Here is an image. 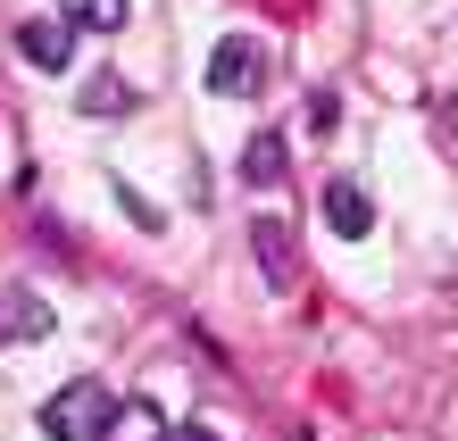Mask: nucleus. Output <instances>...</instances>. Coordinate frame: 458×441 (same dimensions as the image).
Instances as JSON below:
<instances>
[{
	"label": "nucleus",
	"instance_id": "1",
	"mask_svg": "<svg viewBox=\"0 0 458 441\" xmlns=\"http://www.w3.org/2000/svg\"><path fill=\"white\" fill-rule=\"evenodd\" d=\"M109 383H92V375H75V383H59V392L42 400V433L50 441H100L109 433Z\"/></svg>",
	"mask_w": 458,
	"mask_h": 441
},
{
	"label": "nucleus",
	"instance_id": "2",
	"mask_svg": "<svg viewBox=\"0 0 458 441\" xmlns=\"http://www.w3.org/2000/svg\"><path fill=\"white\" fill-rule=\"evenodd\" d=\"M259 84H267V50L250 34H225L217 50H208V92L217 100H250Z\"/></svg>",
	"mask_w": 458,
	"mask_h": 441
},
{
	"label": "nucleus",
	"instance_id": "3",
	"mask_svg": "<svg viewBox=\"0 0 458 441\" xmlns=\"http://www.w3.org/2000/svg\"><path fill=\"white\" fill-rule=\"evenodd\" d=\"M250 250H259V275H267L276 292L301 284V242H292V225H284L276 208H259V216H250Z\"/></svg>",
	"mask_w": 458,
	"mask_h": 441
},
{
	"label": "nucleus",
	"instance_id": "4",
	"mask_svg": "<svg viewBox=\"0 0 458 441\" xmlns=\"http://www.w3.org/2000/svg\"><path fill=\"white\" fill-rule=\"evenodd\" d=\"M17 50H25V67L67 75V59H75V25H67V17H25V25H17Z\"/></svg>",
	"mask_w": 458,
	"mask_h": 441
},
{
	"label": "nucleus",
	"instance_id": "5",
	"mask_svg": "<svg viewBox=\"0 0 458 441\" xmlns=\"http://www.w3.org/2000/svg\"><path fill=\"white\" fill-rule=\"evenodd\" d=\"M326 225H334L342 242H367V233H375V200H367L359 183H326Z\"/></svg>",
	"mask_w": 458,
	"mask_h": 441
},
{
	"label": "nucleus",
	"instance_id": "6",
	"mask_svg": "<svg viewBox=\"0 0 458 441\" xmlns=\"http://www.w3.org/2000/svg\"><path fill=\"white\" fill-rule=\"evenodd\" d=\"M167 433H175V425H167V408H158V400H117L100 441H167Z\"/></svg>",
	"mask_w": 458,
	"mask_h": 441
},
{
	"label": "nucleus",
	"instance_id": "7",
	"mask_svg": "<svg viewBox=\"0 0 458 441\" xmlns=\"http://www.w3.org/2000/svg\"><path fill=\"white\" fill-rule=\"evenodd\" d=\"M284 175H292V158H284V133H259V142L242 150V183H250V191H276Z\"/></svg>",
	"mask_w": 458,
	"mask_h": 441
},
{
	"label": "nucleus",
	"instance_id": "8",
	"mask_svg": "<svg viewBox=\"0 0 458 441\" xmlns=\"http://www.w3.org/2000/svg\"><path fill=\"white\" fill-rule=\"evenodd\" d=\"M59 17L75 25V34H117V25L133 17V0H59Z\"/></svg>",
	"mask_w": 458,
	"mask_h": 441
},
{
	"label": "nucleus",
	"instance_id": "9",
	"mask_svg": "<svg viewBox=\"0 0 458 441\" xmlns=\"http://www.w3.org/2000/svg\"><path fill=\"white\" fill-rule=\"evenodd\" d=\"M133 100H142V92H133V84H117V75H92V84L75 92V108H84V117H125Z\"/></svg>",
	"mask_w": 458,
	"mask_h": 441
},
{
	"label": "nucleus",
	"instance_id": "10",
	"mask_svg": "<svg viewBox=\"0 0 458 441\" xmlns=\"http://www.w3.org/2000/svg\"><path fill=\"white\" fill-rule=\"evenodd\" d=\"M117 208L133 216V225H142V233H158V225H167V216H158L150 200H142V191H133V183H117Z\"/></svg>",
	"mask_w": 458,
	"mask_h": 441
},
{
	"label": "nucleus",
	"instance_id": "11",
	"mask_svg": "<svg viewBox=\"0 0 458 441\" xmlns=\"http://www.w3.org/2000/svg\"><path fill=\"white\" fill-rule=\"evenodd\" d=\"M167 441H217V433H208V425H183V433H167Z\"/></svg>",
	"mask_w": 458,
	"mask_h": 441
}]
</instances>
